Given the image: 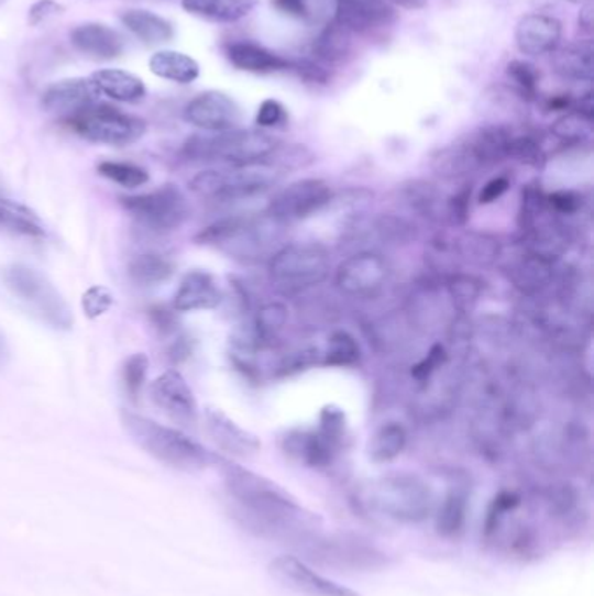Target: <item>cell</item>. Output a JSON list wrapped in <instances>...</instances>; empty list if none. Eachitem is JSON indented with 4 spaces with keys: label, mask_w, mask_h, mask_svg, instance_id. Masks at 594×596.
<instances>
[{
    "label": "cell",
    "mask_w": 594,
    "mask_h": 596,
    "mask_svg": "<svg viewBox=\"0 0 594 596\" xmlns=\"http://www.w3.org/2000/svg\"><path fill=\"white\" fill-rule=\"evenodd\" d=\"M283 177L285 172L267 157L246 166L197 173L190 181V190L205 201L227 205L267 192L274 185L279 184Z\"/></svg>",
    "instance_id": "6"
},
{
    "label": "cell",
    "mask_w": 594,
    "mask_h": 596,
    "mask_svg": "<svg viewBox=\"0 0 594 596\" xmlns=\"http://www.w3.org/2000/svg\"><path fill=\"white\" fill-rule=\"evenodd\" d=\"M151 398L155 407L160 408L164 416H168L176 424H196L197 404L193 389L185 383L178 372H164L151 384Z\"/></svg>",
    "instance_id": "16"
},
{
    "label": "cell",
    "mask_w": 594,
    "mask_h": 596,
    "mask_svg": "<svg viewBox=\"0 0 594 596\" xmlns=\"http://www.w3.org/2000/svg\"><path fill=\"white\" fill-rule=\"evenodd\" d=\"M510 181L507 177H495L492 180L486 181L483 185L482 192H480V205H492V202L497 201V199L503 198L504 194L509 190Z\"/></svg>",
    "instance_id": "57"
},
{
    "label": "cell",
    "mask_w": 594,
    "mask_h": 596,
    "mask_svg": "<svg viewBox=\"0 0 594 596\" xmlns=\"http://www.w3.org/2000/svg\"><path fill=\"white\" fill-rule=\"evenodd\" d=\"M552 68L563 79L590 82L593 79V43L575 41L552 51Z\"/></svg>",
    "instance_id": "27"
},
{
    "label": "cell",
    "mask_w": 594,
    "mask_h": 596,
    "mask_svg": "<svg viewBox=\"0 0 594 596\" xmlns=\"http://www.w3.org/2000/svg\"><path fill=\"white\" fill-rule=\"evenodd\" d=\"M391 265L381 253L360 252L348 256L336 273V285L352 298L377 297L389 283Z\"/></svg>",
    "instance_id": "13"
},
{
    "label": "cell",
    "mask_w": 594,
    "mask_h": 596,
    "mask_svg": "<svg viewBox=\"0 0 594 596\" xmlns=\"http://www.w3.org/2000/svg\"><path fill=\"white\" fill-rule=\"evenodd\" d=\"M273 5L289 18H306L309 13L307 0H273Z\"/></svg>",
    "instance_id": "59"
},
{
    "label": "cell",
    "mask_w": 594,
    "mask_h": 596,
    "mask_svg": "<svg viewBox=\"0 0 594 596\" xmlns=\"http://www.w3.org/2000/svg\"><path fill=\"white\" fill-rule=\"evenodd\" d=\"M286 122H288V112H286L285 106L280 101L274 100V98L262 101V106L258 107V112H256V126L260 130L279 128Z\"/></svg>",
    "instance_id": "49"
},
{
    "label": "cell",
    "mask_w": 594,
    "mask_h": 596,
    "mask_svg": "<svg viewBox=\"0 0 594 596\" xmlns=\"http://www.w3.org/2000/svg\"><path fill=\"white\" fill-rule=\"evenodd\" d=\"M391 4L396 8V5H399V8L403 9H410V11H415V9H422L427 5V0H389Z\"/></svg>",
    "instance_id": "61"
},
{
    "label": "cell",
    "mask_w": 594,
    "mask_h": 596,
    "mask_svg": "<svg viewBox=\"0 0 594 596\" xmlns=\"http://www.w3.org/2000/svg\"><path fill=\"white\" fill-rule=\"evenodd\" d=\"M98 91L122 103H136L147 97V88L140 77L121 68H103L91 76Z\"/></svg>",
    "instance_id": "28"
},
{
    "label": "cell",
    "mask_w": 594,
    "mask_h": 596,
    "mask_svg": "<svg viewBox=\"0 0 594 596\" xmlns=\"http://www.w3.org/2000/svg\"><path fill=\"white\" fill-rule=\"evenodd\" d=\"M205 428L218 449L238 459H252L262 449L258 438L218 408H206Z\"/></svg>",
    "instance_id": "19"
},
{
    "label": "cell",
    "mask_w": 594,
    "mask_h": 596,
    "mask_svg": "<svg viewBox=\"0 0 594 596\" xmlns=\"http://www.w3.org/2000/svg\"><path fill=\"white\" fill-rule=\"evenodd\" d=\"M222 290L210 273L190 271L176 290L173 307L178 312L210 311L222 303Z\"/></svg>",
    "instance_id": "21"
},
{
    "label": "cell",
    "mask_w": 594,
    "mask_h": 596,
    "mask_svg": "<svg viewBox=\"0 0 594 596\" xmlns=\"http://www.w3.org/2000/svg\"><path fill=\"white\" fill-rule=\"evenodd\" d=\"M268 264V279L280 294H300L330 274V253L319 243H286Z\"/></svg>",
    "instance_id": "9"
},
{
    "label": "cell",
    "mask_w": 594,
    "mask_h": 596,
    "mask_svg": "<svg viewBox=\"0 0 594 596\" xmlns=\"http://www.w3.org/2000/svg\"><path fill=\"white\" fill-rule=\"evenodd\" d=\"M408 443V433L398 422H387L372 434L369 443V455L373 462L385 464L403 454Z\"/></svg>",
    "instance_id": "35"
},
{
    "label": "cell",
    "mask_w": 594,
    "mask_h": 596,
    "mask_svg": "<svg viewBox=\"0 0 594 596\" xmlns=\"http://www.w3.org/2000/svg\"><path fill=\"white\" fill-rule=\"evenodd\" d=\"M227 58L235 68L252 74H276V71L288 70L294 65L285 56L277 55L267 47L260 46L250 41L232 43L227 46Z\"/></svg>",
    "instance_id": "25"
},
{
    "label": "cell",
    "mask_w": 594,
    "mask_h": 596,
    "mask_svg": "<svg viewBox=\"0 0 594 596\" xmlns=\"http://www.w3.org/2000/svg\"><path fill=\"white\" fill-rule=\"evenodd\" d=\"M148 374V357L143 353L133 354L122 365V384L131 399H136L142 393L143 384Z\"/></svg>",
    "instance_id": "44"
},
{
    "label": "cell",
    "mask_w": 594,
    "mask_h": 596,
    "mask_svg": "<svg viewBox=\"0 0 594 596\" xmlns=\"http://www.w3.org/2000/svg\"><path fill=\"white\" fill-rule=\"evenodd\" d=\"M173 271H175L173 262L157 253H142L134 256L128 265L131 282L139 286H157L168 282L173 276Z\"/></svg>",
    "instance_id": "36"
},
{
    "label": "cell",
    "mask_w": 594,
    "mask_h": 596,
    "mask_svg": "<svg viewBox=\"0 0 594 596\" xmlns=\"http://www.w3.org/2000/svg\"><path fill=\"white\" fill-rule=\"evenodd\" d=\"M185 11L211 22L235 23L252 13L255 0H182Z\"/></svg>",
    "instance_id": "31"
},
{
    "label": "cell",
    "mask_w": 594,
    "mask_h": 596,
    "mask_svg": "<svg viewBox=\"0 0 594 596\" xmlns=\"http://www.w3.org/2000/svg\"><path fill=\"white\" fill-rule=\"evenodd\" d=\"M591 122L586 118H582L578 112L561 118L560 121L554 124L552 131L560 136L561 140H569V142H581L586 139L590 133Z\"/></svg>",
    "instance_id": "47"
},
{
    "label": "cell",
    "mask_w": 594,
    "mask_h": 596,
    "mask_svg": "<svg viewBox=\"0 0 594 596\" xmlns=\"http://www.w3.org/2000/svg\"><path fill=\"white\" fill-rule=\"evenodd\" d=\"M510 157L530 166H540L544 163V152L540 143L531 136H515L510 143Z\"/></svg>",
    "instance_id": "46"
},
{
    "label": "cell",
    "mask_w": 594,
    "mask_h": 596,
    "mask_svg": "<svg viewBox=\"0 0 594 596\" xmlns=\"http://www.w3.org/2000/svg\"><path fill=\"white\" fill-rule=\"evenodd\" d=\"M6 288L38 321L55 330H70L74 314L64 295L41 271L25 264L9 265L2 274Z\"/></svg>",
    "instance_id": "8"
},
{
    "label": "cell",
    "mask_w": 594,
    "mask_h": 596,
    "mask_svg": "<svg viewBox=\"0 0 594 596\" xmlns=\"http://www.w3.org/2000/svg\"><path fill=\"white\" fill-rule=\"evenodd\" d=\"M471 189L461 190L452 196L447 205V217L453 225H464L471 210Z\"/></svg>",
    "instance_id": "54"
},
{
    "label": "cell",
    "mask_w": 594,
    "mask_h": 596,
    "mask_svg": "<svg viewBox=\"0 0 594 596\" xmlns=\"http://www.w3.org/2000/svg\"><path fill=\"white\" fill-rule=\"evenodd\" d=\"M0 231L25 238H43L46 234L43 220L25 205L0 198Z\"/></svg>",
    "instance_id": "34"
},
{
    "label": "cell",
    "mask_w": 594,
    "mask_h": 596,
    "mask_svg": "<svg viewBox=\"0 0 594 596\" xmlns=\"http://www.w3.org/2000/svg\"><path fill=\"white\" fill-rule=\"evenodd\" d=\"M8 357V344H6L4 335L0 332V363L4 362Z\"/></svg>",
    "instance_id": "62"
},
{
    "label": "cell",
    "mask_w": 594,
    "mask_h": 596,
    "mask_svg": "<svg viewBox=\"0 0 594 596\" xmlns=\"http://www.w3.org/2000/svg\"><path fill=\"white\" fill-rule=\"evenodd\" d=\"M507 79L525 100H534L539 91L540 74L527 59H513L506 67Z\"/></svg>",
    "instance_id": "40"
},
{
    "label": "cell",
    "mask_w": 594,
    "mask_h": 596,
    "mask_svg": "<svg viewBox=\"0 0 594 596\" xmlns=\"http://www.w3.org/2000/svg\"><path fill=\"white\" fill-rule=\"evenodd\" d=\"M113 306V295L107 290L106 286H92L82 297V307L89 318H100L106 314Z\"/></svg>",
    "instance_id": "50"
},
{
    "label": "cell",
    "mask_w": 594,
    "mask_h": 596,
    "mask_svg": "<svg viewBox=\"0 0 594 596\" xmlns=\"http://www.w3.org/2000/svg\"><path fill=\"white\" fill-rule=\"evenodd\" d=\"M268 574L289 592L304 596H361L354 589L328 580L294 554H280L268 563Z\"/></svg>",
    "instance_id": "14"
},
{
    "label": "cell",
    "mask_w": 594,
    "mask_h": 596,
    "mask_svg": "<svg viewBox=\"0 0 594 596\" xmlns=\"http://www.w3.org/2000/svg\"><path fill=\"white\" fill-rule=\"evenodd\" d=\"M292 68L298 71V76L310 80V82L327 85L328 79H330V71L327 70V67L319 64V62H315V59H301L298 64L292 65Z\"/></svg>",
    "instance_id": "56"
},
{
    "label": "cell",
    "mask_w": 594,
    "mask_h": 596,
    "mask_svg": "<svg viewBox=\"0 0 594 596\" xmlns=\"http://www.w3.org/2000/svg\"><path fill=\"white\" fill-rule=\"evenodd\" d=\"M185 121L208 131V133H220L239 128L243 121V112L238 101L222 91H205L197 95L189 101L184 110Z\"/></svg>",
    "instance_id": "15"
},
{
    "label": "cell",
    "mask_w": 594,
    "mask_h": 596,
    "mask_svg": "<svg viewBox=\"0 0 594 596\" xmlns=\"http://www.w3.org/2000/svg\"><path fill=\"white\" fill-rule=\"evenodd\" d=\"M361 347L356 339L349 332H333L328 339L327 349L322 353V365L336 368H352L360 365Z\"/></svg>",
    "instance_id": "38"
},
{
    "label": "cell",
    "mask_w": 594,
    "mask_h": 596,
    "mask_svg": "<svg viewBox=\"0 0 594 596\" xmlns=\"http://www.w3.org/2000/svg\"><path fill=\"white\" fill-rule=\"evenodd\" d=\"M98 173L107 180L121 185L124 189H136L147 184V169L140 168L136 164L119 163V161H106L98 166Z\"/></svg>",
    "instance_id": "39"
},
{
    "label": "cell",
    "mask_w": 594,
    "mask_h": 596,
    "mask_svg": "<svg viewBox=\"0 0 594 596\" xmlns=\"http://www.w3.org/2000/svg\"><path fill=\"white\" fill-rule=\"evenodd\" d=\"M521 505V497L516 492L503 490L492 500L485 518V538H494L495 533L504 526L507 515L515 511Z\"/></svg>",
    "instance_id": "41"
},
{
    "label": "cell",
    "mask_w": 594,
    "mask_h": 596,
    "mask_svg": "<svg viewBox=\"0 0 594 596\" xmlns=\"http://www.w3.org/2000/svg\"><path fill=\"white\" fill-rule=\"evenodd\" d=\"M594 5L593 0L581 5V13H579V26L584 32H591L593 30Z\"/></svg>",
    "instance_id": "60"
},
{
    "label": "cell",
    "mask_w": 594,
    "mask_h": 596,
    "mask_svg": "<svg viewBox=\"0 0 594 596\" xmlns=\"http://www.w3.org/2000/svg\"><path fill=\"white\" fill-rule=\"evenodd\" d=\"M563 26L560 20L544 13H531L519 18L516 23L515 41L519 53L525 56L551 55L561 44Z\"/></svg>",
    "instance_id": "20"
},
{
    "label": "cell",
    "mask_w": 594,
    "mask_h": 596,
    "mask_svg": "<svg viewBox=\"0 0 594 596\" xmlns=\"http://www.w3.org/2000/svg\"><path fill=\"white\" fill-rule=\"evenodd\" d=\"M295 550L304 562L342 572H377L387 567L389 556L369 539L354 533H310Z\"/></svg>",
    "instance_id": "4"
},
{
    "label": "cell",
    "mask_w": 594,
    "mask_h": 596,
    "mask_svg": "<svg viewBox=\"0 0 594 596\" xmlns=\"http://www.w3.org/2000/svg\"><path fill=\"white\" fill-rule=\"evenodd\" d=\"M544 505L549 517L561 523H570V520L578 517L581 497L570 483H557L546 490Z\"/></svg>",
    "instance_id": "37"
},
{
    "label": "cell",
    "mask_w": 594,
    "mask_h": 596,
    "mask_svg": "<svg viewBox=\"0 0 594 596\" xmlns=\"http://www.w3.org/2000/svg\"><path fill=\"white\" fill-rule=\"evenodd\" d=\"M227 494L234 503L239 523L260 538L297 547L301 539L321 530L322 520L307 511L288 490L273 479L215 455Z\"/></svg>",
    "instance_id": "1"
},
{
    "label": "cell",
    "mask_w": 594,
    "mask_h": 596,
    "mask_svg": "<svg viewBox=\"0 0 594 596\" xmlns=\"http://www.w3.org/2000/svg\"><path fill=\"white\" fill-rule=\"evenodd\" d=\"M378 232H381L382 240L394 241V243L411 240L410 223H406L402 219H394V217H384L378 222Z\"/></svg>",
    "instance_id": "53"
},
{
    "label": "cell",
    "mask_w": 594,
    "mask_h": 596,
    "mask_svg": "<svg viewBox=\"0 0 594 596\" xmlns=\"http://www.w3.org/2000/svg\"><path fill=\"white\" fill-rule=\"evenodd\" d=\"M465 252L473 258L480 262H494L501 255L498 243L490 240L488 235H469V240L464 243Z\"/></svg>",
    "instance_id": "51"
},
{
    "label": "cell",
    "mask_w": 594,
    "mask_h": 596,
    "mask_svg": "<svg viewBox=\"0 0 594 596\" xmlns=\"http://www.w3.org/2000/svg\"><path fill=\"white\" fill-rule=\"evenodd\" d=\"M513 133L507 128L485 126L474 131L465 136L469 151L473 152L477 166H490L510 157V143H513Z\"/></svg>",
    "instance_id": "26"
},
{
    "label": "cell",
    "mask_w": 594,
    "mask_h": 596,
    "mask_svg": "<svg viewBox=\"0 0 594 596\" xmlns=\"http://www.w3.org/2000/svg\"><path fill=\"white\" fill-rule=\"evenodd\" d=\"M448 291L457 309L465 312L477 302V298L482 295V283L473 276H453L448 282Z\"/></svg>",
    "instance_id": "45"
},
{
    "label": "cell",
    "mask_w": 594,
    "mask_h": 596,
    "mask_svg": "<svg viewBox=\"0 0 594 596\" xmlns=\"http://www.w3.org/2000/svg\"><path fill=\"white\" fill-rule=\"evenodd\" d=\"M337 23L354 35H373L396 22L389 0H336Z\"/></svg>",
    "instance_id": "17"
},
{
    "label": "cell",
    "mask_w": 594,
    "mask_h": 596,
    "mask_svg": "<svg viewBox=\"0 0 594 596\" xmlns=\"http://www.w3.org/2000/svg\"><path fill=\"white\" fill-rule=\"evenodd\" d=\"M65 122L88 142L112 147H124L139 142L147 131V124L143 119L124 114L121 110L101 103Z\"/></svg>",
    "instance_id": "11"
},
{
    "label": "cell",
    "mask_w": 594,
    "mask_h": 596,
    "mask_svg": "<svg viewBox=\"0 0 594 596\" xmlns=\"http://www.w3.org/2000/svg\"><path fill=\"white\" fill-rule=\"evenodd\" d=\"M546 201H548L552 213H557L558 217L578 213L582 207L581 196L573 190H557V192L546 194Z\"/></svg>",
    "instance_id": "52"
},
{
    "label": "cell",
    "mask_w": 594,
    "mask_h": 596,
    "mask_svg": "<svg viewBox=\"0 0 594 596\" xmlns=\"http://www.w3.org/2000/svg\"><path fill=\"white\" fill-rule=\"evenodd\" d=\"M352 32L333 20L315 41V56L319 64H343L352 55Z\"/></svg>",
    "instance_id": "33"
},
{
    "label": "cell",
    "mask_w": 594,
    "mask_h": 596,
    "mask_svg": "<svg viewBox=\"0 0 594 596\" xmlns=\"http://www.w3.org/2000/svg\"><path fill=\"white\" fill-rule=\"evenodd\" d=\"M507 274H509V282L521 294L536 295L551 285L554 277V262L525 250V253H521L516 261L510 262Z\"/></svg>",
    "instance_id": "24"
},
{
    "label": "cell",
    "mask_w": 594,
    "mask_h": 596,
    "mask_svg": "<svg viewBox=\"0 0 594 596\" xmlns=\"http://www.w3.org/2000/svg\"><path fill=\"white\" fill-rule=\"evenodd\" d=\"M152 324H154L155 330L161 333V335H172L176 330V318L172 311L168 309H163V307H155L151 311Z\"/></svg>",
    "instance_id": "58"
},
{
    "label": "cell",
    "mask_w": 594,
    "mask_h": 596,
    "mask_svg": "<svg viewBox=\"0 0 594 596\" xmlns=\"http://www.w3.org/2000/svg\"><path fill=\"white\" fill-rule=\"evenodd\" d=\"M122 426L140 449L173 470L196 473L215 462V454L208 452L201 443H197L178 429L157 424L147 417L124 412Z\"/></svg>",
    "instance_id": "3"
},
{
    "label": "cell",
    "mask_w": 594,
    "mask_h": 596,
    "mask_svg": "<svg viewBox=\"0 0 594 596\" xmlns=\"http://www.w3.org/2000/svg\"><path fill=\"white\" fill-rule=\"evenodd\" d=\"M468 521V494L461 488H452L441 500L436 512V532L443 539H459L464 533Z\"/></svg>",
    "instance_id": "32"
},
{
    "label": "cell",
    "mask_w": 594,
    "mask_h": 596,
    "mask_svg": "<svg viewBox=\"0 0 594 596\" xmlns=\"http://www.w3.org/2000/svg\"><path fill=\"white\" fill-rule=\"evenodd\" d=\"M447 362V351L443 345L435 344L429 349V353L426 357H422L417 365L411 368V375H414L417 383H427L432 375L441 368Z\"/></svg>",
    "instance_id": "48"
},
{
    "label": "cell",
    "mask_w": 594,
    "mask_h": 596,
    "mask_svg": "<svg viewBox=\"0 0 594 596\" xmlns=\"http://www.w3.org/2000/svg\"><path fill=\"white\" fill-rule=\"evenodd\" d=\"M370 503L384 517L406 526L422 523L435 509L431 485L411 473H393L370 487Z\"/></svg>",
    "instance_id": "7"
},
{
    "label": "cell",
    "mask_w": 594,
    "mask_h": 596,
    "mask_svg": "<svg viewBox=\"0 0 594 596\" xmlns=\"http://www.w3.org/2000/svg\"><path fill=\"white\" fill-rule=\"evenodd\" d=\"M285 228L271 214H232L217 220L196 235V241L213 246L234 261L243 264H260L273 258L274 253L285 246Z\"/></svg>",
    "instance_id": "2"
},
{
    "label": "cell",
    "mask_w": 594,
    "mask_h": 596,
    "mask_svg": "<svg viewBox=\"0 0 594 596\" xmlns=\"http://www.w3.org/2000/svg\"><path fill=\"white\" fill-rule=\"evenodd\" d=\"M316 431L340 452L343 440H345V431H348V422H345V413L342 408L336 407V405L322 408Z\"/></svg>",
    "instance_id": "42"
},
{
    "label": "cell",
    "mask_w": 594,
    "mask_h": 596,
    "mask_svg": "<svg viewBox=\"0 0 594 596\" xmlns=\"http://www.w3.org/2000/svg\"><path fill=\"white\" fill-rule=\"evenodd\" d=\"M64 13V5L58 4L56 0H38L29 11L30 25L38 26L46 23L56 14Z\"/></svg>",
    "instance_id": "55"
},
{
    "label": "cell",
    "mask_w": 594,
    "mask_h": 596,
    "mask_svg": "<svg viewBox=\"0 0 594 596\" xmlns=\"http://www.w3.org/2000/svg\"><path fill=\"white\" fill-rule=\"evenodd\" d=\"M331 198L333 190L328 181L321 178H301L277 190L265 211L283 225H289L319 213L330 205Z\"/></svg>",
    "instance_id": "12"
},
{
    "label": "cell",
    "mask_w": 594,
    "mask_h": 596,
    "mask_svg": "<svg viewBox=\"0 0 594 596\" xmlns=\"http://www.w3.org/2000/svg\"><path fill=\"white\" fill-rule=\"evenodd\" d=\"M148 68L155 77L172 80L178 85H190L201 76V67L196 59L180 51H157L148 59Z\"/></svg>",
    "instance_id": "29"
},
{
    "label": "cell",
    "mask_w": 594,
    "mask_h": 596,
    "mask_svg": "<svg viewBox=\"0 0 594 596\" xmlns=\"http://www.w3.org/2000/svg\"><path fill=\"white\" fill-rule=\"evenodd\" d=\"M72 44L82 55L95 59H113L124 51V37L106 23H82L72 30Z\"/></svg>",
    "instance_id": "22"
},
{
    "label": "cell",
    "mask_w": 594,
    "mask_h": 596,
    "mask_svg": "<svg viewBox=\"0 0 594 596\" xmlns=\"http://www.w3.org/2000/svg\"><path fill=\"white\" fill-rule=\"evenodd\" d=\"M288 321V309L280 302H268L260 307L255 318V332L258 341H265L285 327Z\"/></svg>",
    "instance_id": "43"
},
{
    "label": "cell",
    "mask_w": 594,
    "mask_h": 596,
    "mask_svg": "<svg viewBox=\"0 0 594 596\" xmlns=\"http://www.w3.org/2000/svg\"><path fill=\"white\" fill-rule=\"evenodd\" d=\"M566 2H570V4L582 5L586 4V2H591V0H566Z\"/></svg>",
    "instance_id": "63"
},
{
    "label": "cell",
    "mask_w": 594,
    "mask_h": 596,
    "mask_svg": "<svg viewBox=\"0 0 594 596\" xmlns=\"http://www.w3.org/2000/svg\"><path fill=\"white\" fill-rule=\"evenodd\" d=\"M279 140L264 130L220 131L211 135H194L185 142L182 157L190 163H223L246 166L267 159Z\"/></svg>",
    "instance_id": "5"
},
{
    "label": "cell",
    "mask_w": 594,
    "mask_h": 596,
    "mask_svg": "<svg viewBox=\"0 0 594 596\" xmlns=\"http://www.w3.org/2000/svg\"><path fill=\"white\" fill-rule=\"evenodd\" d=\"M121 202L140 228L155 234H168L180 229L190 214L189 201L184 190L175 184L161 185L160 189L152 192L121 198Z\"/></svg>",
    "instance_id": "10"
},
{
    "label": "cell",
    "mask_w": 594,
    "mask_h": 596,
    "mask_svg": "<svg viewBox=\"0 0 594 596\" xmlns=\"http://www.w3.org/2000/svg\"><path fill=\"white\" fill-rule=\"evenodd\" d=\"M101 92L92 82L91 77H72L58 80L44 91L43 109L50 114L64 118L65 121L74 115L91 109L100 103Z\"/></svg>",
    "instance_id": "18"
},
{
    "label": "cell",
    "mask_w": 594,
    "mask_h": 596,
    "mask_svg": "<svg viewBox=\"0 0 594 596\" xmlns=\"http://www.w3.org/2000/svg\"><path fill=\"white\" fill-rule=\"evenodd\" d=\"M280 445L288 457L309 467H328L339 455V450L331 446L316 429L312 431H301V429L289 431L283 438Z\"/></svg>",
    "instance_id": "23"
},
{
    "label": "cell",
    "mask_w": 594,
    "mask_h": 596,
    "mask_svg": "<svg viewBox=\"0 0 594 596\" xmlns=\"http://www.w3.org/2000/svg\"><path fill=\"white\" fill-rule=\"evenodd\" d=\"M122 23L134 37L145 44H164L172 41L175 35L172 23L160 14L151 13L145 9H130L121 16Z\"/></svg>",
    "instance_id": "30"
}]
</instances>
